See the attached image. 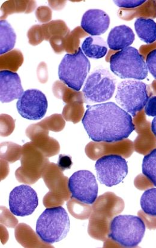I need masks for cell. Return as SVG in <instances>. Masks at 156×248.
<instances>
[{
    "label": "cell",
    "mask_w": 156,
    "mask_h": 248,
    "mask_svg": "<svg viewBox=\"0 0 156 248\" xmlns=\"http://www.w3.org/2000/svg\"><path fill=\"white\" fill-rule=\"evenodd\" d=\"M67 186L73 198L81 203L93 204L96 201L98 185L91 171L75 172L69 178Z\"/></svg>",
    "instance_id": "9c48e42d"
},
{
    "label": "cell",
    "mask_w": 156,
    "mask_h": 248,
    "mask_svg": "<svg viewBox=\"0 0 156 248\" xmlns=\"http://www.w3.org/2000/svg\"><path fill=\"white\" fill-rule=\"evenodd\" d=\"M148 99L147 85L141 81L125 80L118 86L115 100L133 117L143 109Z\"/></svg>",
    "instance_id": "52a82bcc"
},
{
    "label": "cell",
    "mask_w": 156,
    "mask_h": 248,
    "mask_svg": "<svg viewBox=\"0 0 156 248\" xmlns=\"http://www.w3.org/2000/svg\"><path fill=\"white\" fill-rule=\"evenodd\" d=\"M146 1L142 0H123V1H114L115 4L121 8L133 9L141 6Z\"/></svg>",
    "instance_id": "f1b7e54d"
},
{
    "label": "cell",
    "mask_w": 156,
    "mask_h": 248,
    "mask_svg": "<svg viewBox=\"0 0 156 248\" xmlns=\"http://www.w3.org/2000/svg\"><path fill=\"white\" fill-rule=\"evenodd\" d=\"M90 62L81 48L75 54L65 55L59 65L60 80L72 90L79 91L90 70Z\"/></svg>",
    "instance_id": "5b68a950"
},
{
    "label": "cell",
    "mask_w": 156,
    "mask_h": 248,
    "mask_svg": "<svg viewBox=\"0 0 156 248\" xmlns=\"http://www.w3.org/2000/svg\"><path fill=\"white\" fill-rule=\"evenodd\" d=\"M145 113L148 116H156V96L150 97L145 106Z\"/></svg>",
    "instance_id": "4dcf8cb0"
},
{
    "label": "cell",
    "mask_w": 156,
    "mask_h": 248,
    "mask_svg": "<svg viewBox=\"0 0 156 248\" xmlns=\"http://www.w3.org/2000/svg\"><path fill=\"white\" fill-rule=\"evenodd\" d=\"M110 68L121 79L143 80L148 77L144 58L135 47H128L110 57Z\"/></svg>",
    "instance_id": "3957f363"
},
{
    "label": "cell",
    "mask_w": 156,
    "mask_h": 248,
    "mask_svg": "<svg viewBox=\"0 0 156 248\" xmlns=\"http://www.w3.org/2000/svg\"><path fill=\"white\" fill-rule=\"evenodd\" d=\"M152 130L153 133L154 134V135L156 138V116H155V118L153 119V120L152 121Z\"/></svg>",
    "instance_id": "1f68e13d"
},
{
    "label": "cell",
    "mask_w": 156,
    "mask_h": 248,
    "mask_svg": "<svg viewBox=\"0 0 156 248\" xmlns=\"http://www.w3.org/2000/svg\"><path fill=\"white\" fill-rule=\"evenodd\" d=\"M36 7L34 1H7L2 5L1 19L4 20L9 15L17 13L30 14Z\"/></svg>",
    "instance_id": "d6986e66"
},
{
    "label": "cell",
    "mask_w": 156,
    "mask_h": 248,
    "mask_svg": "<svg viewBox=\"0 0 156 248\" xmlns=\"http://www.w3.org/2000/svg\"><path fill=\"white\" fill-rule=\"evenodd\" d=\"M24 93L21 79L16 73L1 70L0 72V100L2 103L19 99Z\"/></svg>",
    "instance_id": "7c38bea8"
},
{
    "label": "cell",
    "mask_w": 156,
    "mask_h": 248,
    "mask_svg": "<svg viewBox=\"0 0 156 248\" xmlns=\"http://www.w3.org/2000/svg\"><path fill=\"white\" fill-rule=\"evenodd\" d=\"M117 80L109 71L104 68L95 70L90 75L82 90L85 103H99L112 97Z\"/></svg>",
    "instance_id": "8992f818"
},
{
    "label": "cell",
    "mask_w": 156,
    "mask_h": 248,
    "mask_svg": "<svg viewBox=\"0 0 156 248\" xmlns=\"http://www.w3.org/2000/svg\"><path fill=\"white\" fill-rule=\"evenodd\" d=\"M24 62V57L19 50H11L0 57V68L1 70L17 72Z\"/></svg>",
    "instance_id": "44dd1931"
},
{
    "label": "cell",
    "mask_w": 156,
    "mask_h": 248,
    "mask_svg": "<svg viewBox=\"0 0 156 248\" xmlns=\"http://www.w3.org/2000/svg\"><path fill=\"white\" fill-rule=\"evenodd\" d=\"M148 71L156 79V49L151 51L148 54L146 59Z\"/></svg>",
    "instance_id": "83f0119b"
},
{
    "label": "cell",
    "mask_w": 156,
    "mask_h": 248,
    "mask_svg": "<svg viewBox=\"0 0 156 248\" xmlns=\"http://www.w3.org/2000/svg\"><path fill=\"white\" fill-rule=\"evenodd\" d=\"M140 206L145 214L156 217V188L143 192L140 198Z\"/></svg>",
    "instance_id": "603a6c76"
},
{
    "label": "cell",
    "mask_w": 156,
    "mask_h": 248,
    "mask_svg": "<svg viewBox=\"0 0 156 248\" xmlns=\"http://www.w3.org/2000/svg\"><path fill=\"white\" fill-rule=\"evenodd\" d=\"M70 228L69 215L63 207L59 206L45 210L37 219L36 232L43 242L54 244L67 236Z\"/></svg>",
    "instance_id": "7a4b0ae2"
},
{
    "label": "cell",
    "mask_w": 156,
    "mask_h": 248,
    "mask_svg": "<svg viewBox=\"0 0 156 248\" xmlns=\"http://www.w3.org/2000/svg\"><path fill=\"white\" fill-rule=\"evenodd\" d=\"M98 180L105 186L111 187L122 182L128 173L127 161L118 155H108L95 163Z\"/></svg>",
    "instance_id": "ba28073f"
},
{
    "label": "cell",
    "mask_w": 156,
    "mask_h": 248,
    "mask_svg": "<svg viewBox=\"0 0 156 248\" xmlns=\"http://www.w3.org/2000/svg\"><path fill=\"white\" fill-rule=\"evenodd\" d=\"M36 16L38 21L41 23H46L51 21L52 11L48 7L41 6L37 9Z\"/></svg>",
    "instance_id": "4316f807"
},
{
    "label": "cell",
    "mask_w": 156,
    "mask_h": 248,
    "mask_svg": "<svg viewBox=\"0 0 156 248\" xmlns=\"http://www.w3.org/2000/svg\"><path fill=\"white\" fill-rule=\"evenodd\" d=\"M110 25L109 16L100 9H90L83 15L80 27L92 36H99L107 31Z\"/></svg>",
    "instance_id": "4fadbf2b"
},
{
    "label": "cell",
    "mask_w": 156,
    "mask_h": 248,
    "mask_svg": "<svg viewBox=\"0 0 156 248\" xmlns=\"http://www.w3.org/2000/svg\"><path fill=\"white\" fill-rule=\"evenodd\" d=\"M82 123L95 142L116 143L129 138L135 130L132 116L113 102L90 106Z\"/></svg>",
    "instance_id": "6da1fadb"
},
{
    "label": "cell",
    "mask_w": 156,
    "mask_h": 248,
    "mask_svg": "<svg viewBox=\"0 0 156 248\" xmlns=\"http://www.w3.org/2000/svg\"><path fill=\"white\" fill-rule=\"evenodd\" d=\"M16 108L22 117L29 120H40L47 113V98L39 90H27L17 101Z\"/></svg>",
    "instance_id": "30bf717a"
},
{
    "label": "cell",
    "mask_w": 156,
    "mask_h": 248,
    "mask_svg": "<svg viewBox=\"0 0 156 248\" xmlns=\"http://www.w3.org/2000/svg\"><path fill=\"white\" fill-rule=\"evenodd\" d=\"M73 163L72 158L69 156L60 155L57 161V168L60 171H63L65 170L71 168Z\"/></svg>",
    "instance_id": "f546056e"
},
{
    "label": "cell",
    "mask_w": 156,
    "mask_h": 248,
    "mask_svg": "<svg viewBox=\"0 0 156 248\" xmlns=\"http://www.w3.org/2000/svg\"><path fill=\"white\" fill-rule=\"evenodd\" d=\"M135 35L129 27L123 25L110 30L107 44L110 49L120 50L129 47L134 42Z\"/></svg>",
    "instance_id": "5bb4252c"
},
{
    "label": "cell",
    "mask_w": 156,
    "mask_h": 248,
    "mask_svg": "<svg viewBox=\"0 0 156 248\" xmlns=\"http://www.w3.org/2000/svg\"><path fill=\"white\" fill-rule=\"evenodd\" d=\"M27 36L30 45L36 46L41 44L45 40L42 25L32 26L28 31Z\"/></svg>",
    "instance_id": "484cf974"
},
{
    "label": "cell",
    "mask_w": 156,
    "mask_h": 248,
    "mask_svg": "<svg viewBox=\"0 0 156 248\" xmlns=\"http://www.w3.org/2000/svg\"><path fill=\"white\" fill-rule=\"evenodd\" d=\"M87 33L80 27H78L65 37V51L70 54H75L78 51L80 38L87 36Z\"/></svg>",
    "instance_id": "7402d4cb"
},
{
    "label": "cell",
    "mask_w": 156,
    "mask_h": 248,
    "mask_svg": "<svg viewBox=\"0 0 156 248\" xmlns=\"http://www.w3.org/2000/svg\"><path fill=\"white\" fill-rule=\"evenodd\" d=\"M16 35L13 28L6 20L0 22V54L11 51L16 44Z\"/></svg>",
    "instance_id": "ac0fdd59"
},
{
    "label": "cell",
    "mask_w": 156,
    "mask_h": 248,
    "mask_svg": "<svg viewBox=\"0 0 156 248\" xmlns=\"http://www.w3.org/2000/svg\"><path fill=\"white\" fill-rule=\"evenodd\" d=\"M44 39L49 41L52 37H66L70 32L69 28L62 20H56L42 25Z\"/></svg>",
    "instance_id": "ffe728a7"
},
{
    "label": "cell",
    "mask_w": 156,
    "mask_h": 248,
    "mask_svg": "<svg viewBox=\"0 0 156 248\" xmlns=\"http://www.w3.org/2000/svg\"><path fill=\"white\" fill-rule=\"evenodd\" d=\"M52 91L55 97L67 104L85 103L82 93L72 90L62 81H56L54 83Z\"/></svg>",
    "instance_id": "2e32d148"
},
{
    "label": "cell",
    "mask_w": 156,
    "mask_h": 248,
    "mask_svg": "<svg viewBox=\"0 0 156 248\" xmlns=\"http://www.w3.org/2000/svg\"><path fill=\"white\" fill-rule=\"evenodd\" d=\"M82 50L85 56L93 59H100L107 54L108 46L102 37L90 36L83 42Z\"/></svg>",
    "instance_id": "9a60e30c"
},
{
    "label": "cell",
    "mask_w": 156,
    "mask_h": 248,
    "mask_svg": "<svg viewBox=\"0 0 156 248\" xmlns=\"http://www.w3.org/2000/svg\"><path fill=\"white\" fill-rule=\"evenodd\" d=\"M145 225L140 217L118 215L112 220L108 237L123 247L134 248L141 242Z\"/></svg>",
    "instance_id": "277c9868"
},
{
    "label": "cell",
    "mask_w": 156,
    "mask_h": 248,
    "mask_svg": "<svg viewBox=\"0 0 156 248\" xmlns=\"http://www.w3.org/2000/svg\"><path fill=\"white\" fill-rule=\"evenodd\" d=\"M83 103H74L67 104L63 109V116L65 120L77 123L81 118L84 113Z\"/></svg>",
    "instance_id": "d4e9b609"
},
{
    "label": "cell",
    "mask_w": 156,
    "mask_h": 248,
    "mask_svg": "<svg viewBox=\"0 0 156 248\" xmlns=\"http://www.w3.org/2000/svg\"><path fill=\"white\" fill-rule=\"evenodd\" d=\"M135 29L142 42L151 44L156 41V23L154 20L140 17L136 20Z\"/></svg>",
    "instance_id": "e0dca14e"
},
{
    "label": "cell",
    "mask_w": 156,
    "mask_h": 248,
    "mask_svg": "<svg viewBox=\"0 0 156 248\" xmlns=\"http://www.w3.org/2000/svg\"><path fill=\"white\" fill-rule=\"evenodd\" d=\"M10 211L15 216H29L38 206L36 192L26 185L15 187L9 195Z\"/></svg>",
    "instance_id": "8fae6325"
},
{
    "label": "cell",
    "mask_w": 156,
    "mask_h": 248,
    "mask_svg": "<svg viewBox=\"0 0 156 248\" xmlns=\"http://www.w3.org/2000/svg\"><path fill=\"white\" fill-rule=\"evenodd\" d=\"M142 168L143 174L156 186V148L143 158Z\"/></svg>",
    "instance_id": "cb8c5ba5"
}]
</instances>
